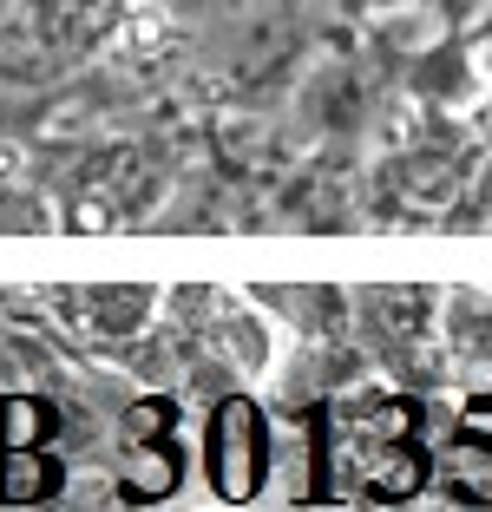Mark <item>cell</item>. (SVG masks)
I'll use <instances>...</instances> for the list:
<instances>
[{
	"label": "cell",
	"mask_w": 492,
	"mask_h": 512,
	"mask_svg": "<svg viewBox=\"0 0 492 512\" xmlns=\"http://www.w3.org/2000/svg\"><path fill=\"white\" fill-rule=\"evenodd\" d=\"M440 480L447 486H460L466 499H492V447L486 440H453L447 453H440Z\"/></svg>",
	"instance_id": "277c9868"
},
{
	"label": "cell",
	"mask_w": 492,
	"mask_h": 512,
	"mask_svg": "<svg viewBox=\"0 0 492 512\" xmlns=\"http://www.w3.org/2000/svg\"><path fill=\"white\" fill-rule=\"evenodd\" d=\"M328 480H361L374 499H401L427 480V460L414 447V414L407 407H361V414H335L315 434Z\"/></svg>",
	"instance_id": "6da1fadb"
},
{
	"label": "cell",
	"mask_w": 492,
	"mask_h": 512,
	"mask_svg": "<svg viewBox=\"0 0 492 512\" xmlns=\"http://www.w3.org/2000/svg\"><path fill=\"white\" fill-rule=\"evenodd\" d=\"M119 447H125V473H119L125 499H164L178 486V447H171V407L164 401L138 407L125 421Z\"/></svg>",
	"instance_id": "7a4b0ae2"
},
{
	"label": "cell",
	"mask_w": 492,
	"mask_h": 512,
	"mask_svg": "<svg viewBox=\"0 0 492 512\" xmlns=\"http://www.w3.org/2000/svg\"><path fill=\"white\" fill-rule=\"evenodd\" d=\"M256 467H263V427H256V407L230 401L210 427V480L224 486L230 499H250Z\"/></svg>",
	"instance_id": "3957f363"
}]
</instances>
